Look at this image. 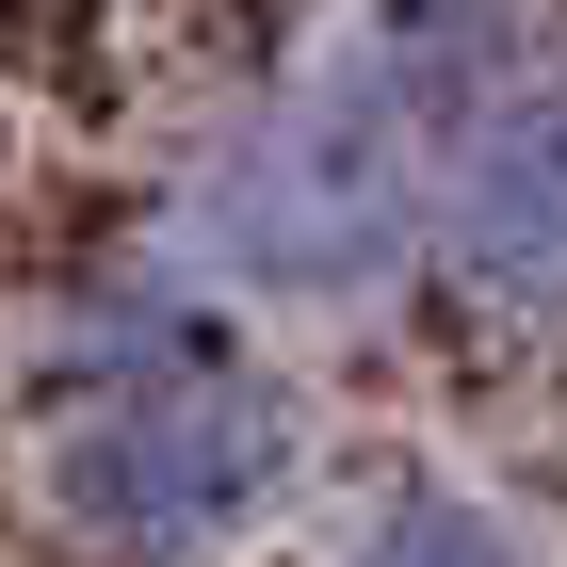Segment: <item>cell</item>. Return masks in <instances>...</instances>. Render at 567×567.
I'll use <instances>...</instances> for the list:
<instances>
[{
  "label": "cell",
  "instance_id": "obj_1",
  "mask_svg": "<svg viewBox=\"0 0 567 567\" xmlns=\"http://www.w3.org/2000/svg\"><path fill=\"white\" fill-rule=\"evenodd\" d=\"M178 260L227 308H373L437 260V163L357 65L244 97L178 178Z\"/></svg>",
  "mask_w": 567,
  "mask_h": 567
},
{
  "label": "cell",
  "instance_id": "obj_2",
  "mask_svg": "<svg viewBox=\"0 0 567 567\" xmlns=\"http://www.w3.org/2000/svg\"><path fill=\"white\" fill-rule=\"evenodd\" d=\"M292 390L244 341H195L114 390H49V519L97 567H212L292 503Z\"/></svg>",
  "mask_w": 567,
  "mask_h": 567
},
{
  "label": "cell",
  "instance_id": "obj_3",
  "mask_svg": "<svg viewBox=\"0 0 567 567\" xmlns=\"http://www.w3.org/2000/svg\"><path fill=\"white\" fill-rule=\"evenodd\" d=\"M437 276L503 324H567V49L437 146Z\"/></svg>",
  "mask_w": 567,
  "mask_h": 567
},
{
  "label": "cell",
  "instance_id": "obj_4",
  "mask_svg": "<svg viewBox=\"0 0 567 567\" xmlns=\"http://www.w3.org/2000/svg\"><path fill=\"white\" fill-rule=\"evenodd\" d=\"M341 567H551L503 503H471V486H390L373 519L341 535Z\"/></svg>",
  "mask_w": 567,
  "mask_h": 567
}]
</instances>
